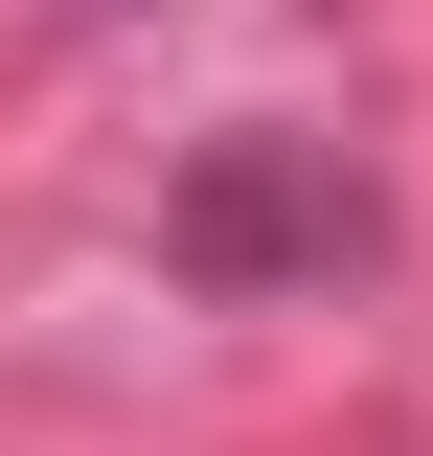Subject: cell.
I'll use <instances>...</instances> for the list:
<instances>
[{
  "label": "cell",
  "instance_id": "1",
  "mask_svg": "<svg viewBox=\"0 0 433 456\" xmlns=\"http://www.w3.org/2000/svg\"><path fill=\"white\" fill-rule=\"evenodd\" d=\"M365 251H388L365 160H342V137H297V114H228L206 160L160 183V274H183V297H342Z\"/></svg>",
  "mask_w": 433,
  "mask_h": 456
}]
</instances>
